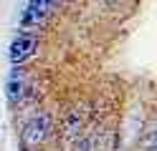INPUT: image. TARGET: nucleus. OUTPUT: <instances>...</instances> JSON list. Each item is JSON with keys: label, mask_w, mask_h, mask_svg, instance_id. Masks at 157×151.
<instances>
[{"label": "nucleus", "mask_w": 157, "mask_h": 151, "mask_svg": "<svg viewBox=\"0 0 157 151\" xmlns=\"http://www.w3.org/2000/svg\"><path fill=\"white\" fill-rule=\"evenodd\" d=\"M101 3H104V5H112V8H117V5L122 3V0H101Z\"/></svg>", "instance_id": "0eeeda50"}, {"label": "nucleus", "mask_w": 157, "mask_h": 151, "mask_svg": "<svg viewBox=\"0 0 157 151\" xmlns=\"http://www.w3.org/2000/svg\"><path fill=\"white\" fill-rule=\"evenodd\" d=\"M58 0H28L25 5V13H23V20H21V28L31 33V28L41 25L43 20L51 15V10L56 8Z\"/></svg>", "instance_id": "39448f33"}, {"label": "nucleus", "mask_w": 157, "mask_h": 151, "mask_svg": "<svg viewBox=\"0 0 157 151\" xmlns=\"http://www.w3.org/2000/svg\"><path fill=\"white\" fill-rule=\"evenodd\" d=\"M31 76H28V70L21 68V66H15L10 70V76H8L5 81V96L10 103H21V101L28 98V93H31Z\"/></svg>", "instance_id": "f03ea898"}, {"label": "nucleus", "mask_w": 157, "mask_h": 151, "mask_svg": "<svg viewBox=\"0 0 157 151\" xmlns=\"http://www.w3.org/2000/svg\"><path fill=\"white\" fill-rule=\"evenodd\" d=\"M36 50H38V35H33V33H28V30H23L21 35H15V38H13L10 48H8V58H10V63L21 66V63H25L28 58H33V56H36Z\"/></svg>", "instance_id": "7ed1b4c3"}, {"label": "nucleus", "mask_w": 157, "mask_h": 151, "mask_svg": "<svg viewBox=\"0 0 157 151\" xmlns=\"http://www.w3.org/2000/svg\"><path fill=\"white\" fill-rule=\"evenodd\" d=\"M86 131V113L81 108H68L61 121V138L66 144H76Z\"/></svg>", "instance_id": "20e7f679"}, {"label": "nucleus", "mask_w": 157, "mask_h": 151, "mask_svg": "<svg viewBox=\"0 0 157 151\" xmlns=\"http://www.w3.org/2000/svg\"><path fill=\"white\" fill-rule=\"evenodd\" d=\"M51 136H53V118L46 108H38L21 126V149L36 151V149L46 146Z\"/></svg>", "instance_id": "f257e3e1"}, {"label": "nucleus", "mask_w": 157, "mask_h": 151, "mask_svg": "<svg viewBox=\"0 0 157 151\" xmlns=\"http://www.w3.org/2000/svg\"><path fill=\"white\" fill-rule=\"evenodd\" d=\"M140 151H157V116L147 124L140 138Z\"/></svg>", "instance_id": "423d86ee"}]
</instances>
